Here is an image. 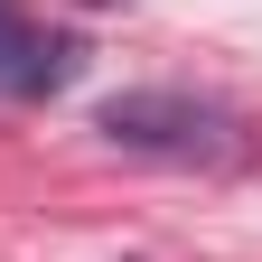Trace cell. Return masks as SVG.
<instances>
[{
	"instance_id": "6da1fadb",
	"label": "cell",
	"mask_w": 262,
	"mask_h": 262,
	"mask_svg": "<svg viewBox=\"0 0 262 262\" xmlns=\"http://www.w3.org/2000/svg\"><path fill=\"white\" fill-rule=\"evenodd\" d=\"M103 141L150 150V159H234L244 131L225 103H196V94H113L103 103Z\"/></svg>"
},
{
	"instance_id": "7a4b0ae2",
	"label": "cell",
	"mask_w": 262,
	"mask_h": 262,
	"mask_svg": "<svg viewBox=\"0 0 262 262\" xmlns=\"http://www.w3.org/2000/svg\"><path fill=\"white\" fill-rule=\"evenodd\" d=\"M66 75H75V38L0 10V94H56Z\"/></svg>"
}]
</instances>
